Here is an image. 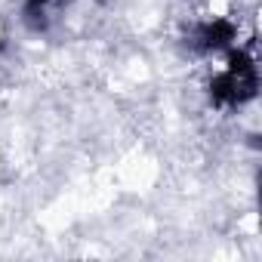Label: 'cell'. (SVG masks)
I'll return each mask as SVG.
<instances>
[{
	"label": "cell",
	"mask_w": 262,
	"mask_h": 262,
	"mask_svg": "<svg viewBox=\"0 0 262 262\" xmlns=\"http://www.w3.org/2000/svg\"><path fill=\"white\" fill-rule=\"evenodd\" d=\"M228 74L234 77V86H237V105L250 102L256 96V90H259V77H256L253 56L247 50H234L228 56Z\"/></svg>",
	"instance_id": "1"
},
{
	"label": "cell",
	"mask_w": 262,
	"mask_h": 262,
	"mask_svg": "<svg viewBox=\"0 0 262 262\" xmlns=\"http://www.w3.org/2000/svg\"><path fill=\"white\" fill-rule=\"evenodd\" d=\"M231 40H234V25L225 22V19L198 25V28L191 31V47H194L198 53H219V50L231 47Z\"/></svg>",
	"instance_id": "2"
},
{
	"label": "cell",
	"mask_w": 262,
	"mask_h": 262,
	"mask_svg": "<svg viewBox=\"0 0 262 262\" xmlns=\"http://www.w3.org/2000/svg\"><path fill=\"white\" fill-rule=\"evenodd\" d=\"M210 99H213V105H237V86H234V77H231L228 71L213 77V83H210Z\"/></svg>",
	"instance_id": "3"
},
{
	"label": "cell",
	"mask_w": 262,
	"mask_h": 262,
	"mask_svg": "<svg viewBox=\"0 0 262 262\" xmlns=\"http://www.w3.org/2000/svg\"><path fill=\"white\" fill-rule=\"evenodd\" d=\"M47 4L50 0H25V25L31 31H43L47 28Z\"/></svg>",
	"instance_id": "4"
}]
</instances>
